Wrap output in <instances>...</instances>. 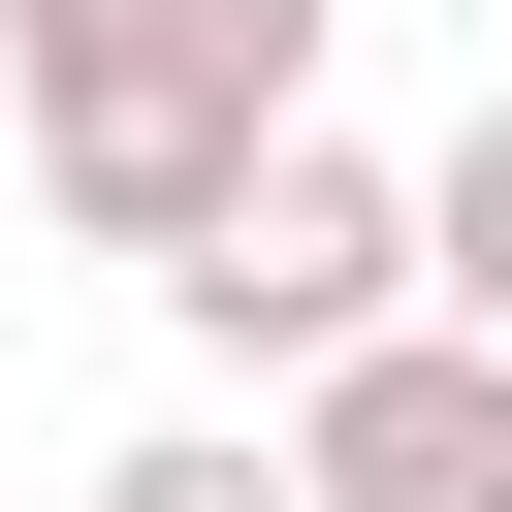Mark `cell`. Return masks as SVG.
Wrapping results in <instances>:
<instances>
[{"label":"cell","instance_id":"3957f363","mask_svg":"<svg viewBox=\"0 0 512 512\" xmlns=\"http://www.w3.org/2000/svg\"><path fill=\"white\" fill-rule=\"evenodd\" d=\"M288 480L320 512H512V352L480 320H384L352 384H288Z\"/></svg>","mask_w":512,"mask_h":512},{"label":"cell","instance_id":"277c9868","mask_svg":"<svg viewBox=\"0 0 512 512\" xmlns=\"http://www.w3.org/2000/svg\"><path fill=\"white\" fill-rule=\"evenodd\" d=\"M416 256H448V320H480V352H512V96H480V128H448V160H416Z\"/></svg>","mask_w":512,"mask_h":512},{"label":"cell","instance_id":"5b68a950","mask_svg":"<svg viewBox=\"0 0 512 512\" xmlns=\"http://www.w3.org/2000/svg\"><path fill=\"white\" fill-rule=\"evenodd\" d=\"M96 512H320V480H288V416H160V448H128Z\"/></svg>","mask_w":512,"mask_h":512},{"label":"cell","instance_id":"7a4b0ae2","mask_svg":"<svg viewBox=\"0 0 512 512\" xmlns=\"http://www.w3.org/2000/svg\"><path fill=\"white\" fill-rule=\"evenodd\" d=\"M160 320H192V352H224L256 416H288V384H352L384 320H448V256H416V160L288 128V160H256V192H224L192 256H160Z\"/></svg>","mask_w":512,"mask_h":512},{"label":"cell","instance_id":"6da1fadb","mask_svg":"<svg viewBox=\"0 0 512 512\" xmlns=\"http://www.w3.org/2000/svg\"><path fill=\"white\" fill-rule=\"evenodd\" d=\"M320 32L352 0H0V128H32V224L64 256H192L288 128H320Z\"/></svg>","mask_w":512,"mask_h":512}]
</instances>
